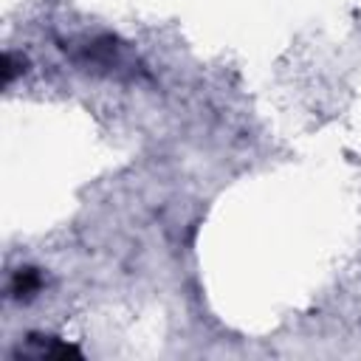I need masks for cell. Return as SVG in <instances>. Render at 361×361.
Segmentation results:
<instances>
[{
    "mask_svg": "<svg viewBox=\"0 0 361 361\" xmlns=\"http://www.w3.org/2000/svg\"><path fill=\"white\" fill-rule=\"evenodd\" d=\"M39 285H42V279L34 268H17L11 282H8V296L11 299H28L31 293L39 290Z\"/></svg>",
    "mask_w": 361,
    "mask_h": 361,
    "instance_id": "cell-1",
    "label": "cell"
}]
</instances>
